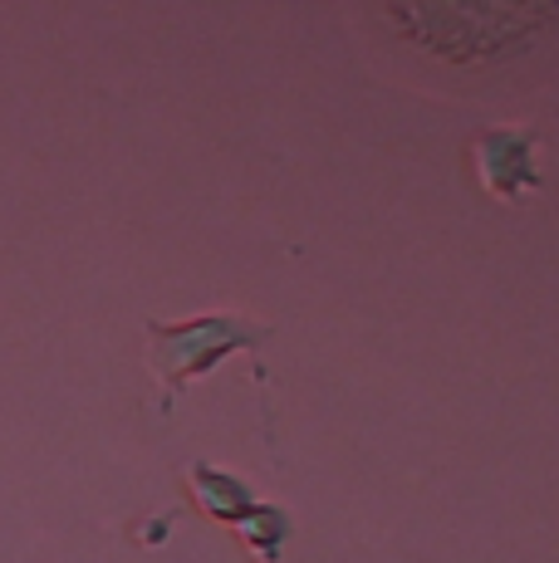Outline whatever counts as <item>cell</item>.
Segmentation results:
<instances>
[{
    "label": "cell",
    "mask_w": 559,
    "mask_h": 563,
    "mask_svg": "<svg viewBox=\"0 0 559 563\" xmlns=\"http://www.w3.org/2000/svg\"><path fill=\"white\" fill-rule=\"evenodd\" d=\"M182 485H187L191 505H197L207 519H217V525H235V519L255 505V490L241 481V475L221 471V465H207V461H191L187 475H182Z\"/></svg>",
    "instance_id": "obj_3"
},
{
    "label": "cell",
    "mask_w": 559,
    "mask_h": 563,
    "mask_svg": "<svg viewBox=\"0 0 559 563\" xmlns=\"http://www.w3.org/2000/svg\"><path fill=\"white\" fill-rule=\"evenodd\" d=\"M231 529H235L241 549L255 563H280V554H285V544H289V534H295V525H289V510H285V505H271V500H255Z\"/></svg>",
    "instance_id": "obj_4"
},
{
    "label": "cell",
    "mask_w": 559,
    "mask_h": 563,
    "mask_svg": "<svg viewBox=\"0 0 559 563\" xmlns=\"http://www.w3.org/2000/svg\"><path fill=\"white\" fill-rule=\"evenodd\" d=\"M540 133L535 128H486L471 137V172H476L481 191L496 201H525L540 191Z\"/></svg>",
    "instance_id": "obj_2"
},
{
    "label": "cell",
    "mask_w": 559,
    "mask_h": 563,
    "mask_svg": "<svg viewBox=\"0 0 559 563\" xmlns=\"http://www.w3.org/2000/svg\"><path fill=\"white\" fill-rule=\"evenodd\" d=\"M271 323H251L241 313H197V319L163 323L153 319L143 329L147 339V373H153L157 393H163V411H172V397L187 383H197L201 373L221 367L231 353H255L271 339Z\"/></svg>",
    "instance_id": "obj_1"
},
{
    "label": "cell",
    "mask_w": 559,
    "mask_h": 563,
    "mask_svg": "<svg viewBox=\"0 0 559 563\" xmlns=\"http://www.w3.org/2000/svg\"><path fill=\"white\" fill-rule=\"evenodd\" d=\"M172 525H177V515H172V510H157V515L138 519V525L128 529V534H133L138 544H143V549H157V544H163V539L172 534Z\"/></svg>",
    "instance_id": "obj_5"
}]
</instances>
